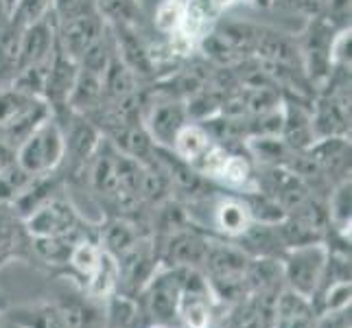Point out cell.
Wrapping results in <instances>:
<instances>
[{"mask_svg": "<svg viewBox=\"0 0 352 328\" xmlns=\"http://www.w3.org/2000/svg\"><path fill=\"white\" fill-rule=\"evenodd\" d=\"M66 157V136L62 123L51 114L24 138L14 155V162L31 177L57 173Z\"/></svg>", "mask_w": 352, "mask_h": 328, "instance_id": "obj_1", "label": "cell"}, {"mask_svg": "<svg viewBox=\"0 0 352 328\" xmlns=\"http://www.w3.org/2000/svg\"><path fill=\"white\" fill-rule=\"evenodd\" d=\"M186 272L188 270L182 267H157V272L136 298L144 324L177 326V305Z\"/></svg>", "mask_w": 352, "mask_h": 328, "instance_id": "obj_2", "label": "cell"}, {"mask_svg": "<svg viewBox=\"0 0 352 328\" xmlns=\"http://www.w3.org/2000/svg\"><path fill=\"white\" fill-rule=\"evenodd\" d=\"M326 259H329V250H326L324 241L302 243V245L285 250L283 256L278 259L283 270L285 289L307 300H313L315 291L322 283Z\"/></svg>", "mask_w": 352, "mask_h": 328, "instance_id": "obj_3", "label": "cell"}, {"mask_svg": "<svg viewBox=\"0 0 352 328\" xmlns=\"http://www.w3.org/2000/svg\"><path fill=\"white\" fill-rule=\"evenodd\" d=\"M22 221L31 239H55V237H70V234L86 232L83 230L86 221L81 219L75 204L66 195H62V193L46 199L29 217H24Z\"/></svg>", "mask_w": 352, "mask_h": 328, "instance_id": "obj_4", "label": "cell"}, {"mask_svg": "<svg viewBox=\"0 0 352 328\" xmlns=\"http://www.w3.org/2000/svg\"><path fill=\"white\" fill-rule=\"evenodd\" d=\"M219 302L199 270H188L177 305V328H214Z\"/></svg>", "mask_w": 352, "mask_h": 328, "instance_id": "obj_5", "label": "cell"}, {"mask_svg": "<svg viewBox=\"0 0 352 328\" xmlns=\"http://www.w3.org/2000/svg\"><path fill=\"white\" fill-rule=\"evenodd\" d=\"M155 239V237H153ZM210 237L199 226H184L162 239H155L160 265L182 267V270H199L204 267L206 252H208Z\"/></svg>", "mask_w": 352, "mask_h": 328, "instance_id": "obj_6", "label": "cell"}, {"mask_svg": "<svg viewBox=\"0 0 352 328\" xmlns=\"http://www.w3.org/2000/svg\"><path fill=\"white\" fill-rule=\"evenodd\" d=\"M186 123H190L186 103L173 99V96H166V99L153 103L149 112L144 114V131L149 133L151 142L157 149L166 151L173 149L175 136Z\"/></svg>", "mask_w": 352, "mask_h": 328, "instance_id": "obj_7", "label": "cell"}, {"mask_svg": "<svg viewBox=\"0 0 352 328\" xmlns=\"http://www.w3.org/2000/svg\"><path fill=\"white\" fill-rule=\"evenodd\" d=\"M16 259L31 261V237L14 204L0 201V270Z\"/></svg>", "mask_w": 352, "mask_h": 328, "instance_id": "obj_8", "label": "cell"}, {"mask_svg": "<svg viewBox=\"0 0 352 328\" xmlns=\"http://www.w3.org/2000/svg\"><path fill=\"white\" fill-rule=\"evenodd\" d=\"M254 223L250 206L243 197L226 195L219 197L212 204V226L221 239L236 241L243 232H248V228Z\"/></svg>", "mask_w": 352, "mask_h": 328, "instance_id": "obj_9", "label": "cell"}, {"mask_svg": "<svg viewBox=\"0 0 352 328\" xmlns=\"http://www.w3.org/2000/svg\"><path fill=\"white\" fill-rule=\"evenodd\" d=\"M315 322H318V311L313 309L311 300L289 289L280 291L274 309V328H315Z\"/></svg>", "mask_w": 352, "mask_h": 328, "instance_id": "obj_10", "label": "cell"}, {"mask_svg": "<svg viewBox=\"0 0 352 328\" xmlns=\"http://www.w3.org/2000/svg\"><path fill=\"white\" fill-rule=\"evenodd\" d=\"M5 318L14 328H68L66 315L55 302H38V305L9 309Z\"/></svg>", "mask_w": 352, "mask_h": 328, "instance_id": "obj_11", "label": "cell"}, {"mask_svg": "<svg viewBox=\"0 0 352 328\" xmlns=\"http://www.w3.org/2000/svg\"><path fill=\"white\" fill-rule=\"evenodd\" d=\"M138 228H140L138 223L129 221L125 217H114V219H107L105 223H101L96 237H99L101 245L118 259L120 254H125L127 250L136 245L142 237H147V232H140Z\"/></svg>", "mask_w": 352, "mask_h": 328, "instance_id": "obj_12", "label": "cell"}, {"mask_svg": "<svg viewBox=\"0 0 352 328\" xmlns=\"http://www.w3.org/2000/svg\"><path fill=\"white\" fill-rule=\"evenodd\" d=\"M214 144L212 136L208 133L204 125L199 123H186L184 127L179 129V133L175 136V142H173V153L179 157V160H184L186 164L195 166L201 157L210 151V147Z\"/></svg>", "mask_w": 352, "mask_h": 328, "instance_id": "obj_13", "label": "cell"}, {"mask_svg": "<svg viewBox=\"0 0 352 328\" xmlns=\"http://www.w3.org/2000/svg\"><path fill=\"white\" fill-rule=\"evenodd\" d=\"M83 294L96 302H105L110 300L114 294H118V261L114 254H110L103 248L101 261L96 265L94 274L90 276V281L83 285Z\"/></svg>", "mask_w": 352, "mask_h": 328, "instance_id": "obj_14", "label": "cell"}, {"mask_svg": "<svg viewBox=\"0 0 352 328\" xmlns=\"http://www.w3.org/2000/svg\"><path fill=\"white\" fill-rule=\"evenodd\" d=\"M329 228L335 232L350 237V215H352V193H350V177L337 182L329 195Z\"/></svg>", "mask_w": 352, "mask_h": 328, "instance_id": "obj_15", "label": "cell"}, {"mask_svg": "<svg viewBox=\"0 0 352 328\" xmlns=\"http://www.w3.org/2000/svg\"><path fill=\"white\" fill-rule=\"evenodd\" d=\"M94 9L112 27H138L140 22L136 0H94Z\"/></svg>", "mask_w": 352, "mask_h": 328, "instance_id": "obj_16", "label": "cell"}, {"mask_svg": "<svg viewBox=\"0 0 352 328\" xmlns=\"http://www.w3.org/2000/svg\"><path fill=\"white\" fill-rule=\"evenodd\" d=\"M217 179L223 182L230 188H243V190H256V184H254V175H252V164L248 157H243L239 153H228L226 160L219 168V175ZM250 190V193H252Z\"/></svg>", "mask_w": 352, "mask_h": 328, "instance_id": "obj_17", "label": "cell"}, {"mask_svg": "<svg viewBox=\"0 0 352 328\" xmlns=\"http://www.w3.org/2000/svg\"><path fill=\"white\" fill-rule=\"evenodd\" d=\"M53 7L55 0H18L9 16V22L18 29H24L33 22H40L48 16H53Z\"/></svg>", "mask_w": 352, "mask_h": 328, "instance_id": "obj_18", "label": "cell"}, {"mask_svg": "<svg viewBox=\"0 0 352 328\" xmlns=\"http://www.w3.org/2000/svg\"><path fill=\"white\" fill-rule=\"evenodd\" d=\"M182 16H184V0H164L155 11V27L166 35L179 31Z\"/></svg>", "mask_w": 352, "mask_h": 328, "instance_id": "obj_19", "label": "cell"}, {"mask_svg": "<svg viewBox=\"0 0 352 328\" xmlns=\"http://www.w3.org/2000/svg\"><path fill=\"white\" fill-rule=\"evenodd\" d=\"M326 22L333 29L350 27V0H324Z\"/></svg>", "mask_w": 352, "mask_h": 328, "instance_id": "obj_20", "label": "cell"}, {"mask_svg": "<svg viewBox=\"0 0 352 328\" xmlns=\"http://www.w3.org/2000/svg\"><path fill=\"white\" fill-rule=\"evenodd\" d=\"M315 328H352V324H350V307L318 315Z\"/></svg>", "mask_w": 352, "mask_h": 328, "instance_id": "obj_21", "label": "cell"}, {"mask_svg": "<svg viewBox=\"0 0 352 328\" xmlns=\"http://www.w3.org/2000/svg\"><path fill=\"white\" fill-rule=\"evenodd\" d=\"M254 0H212V5L219 9V11H226L230 7H234V5H252Z\"/></svg>", "mask_w": 352, "mask_h": 328, "instance_id": "obj_22", "label": "cell"}, {"mask_svg": "<svg viewBox=\"0 0 352 328\" xmlns=\"http://www.w3.org/2000/svg\"><path fill=\"white\" fill-rule=\"evenodd\" d=\"M252 5H256V7H263V9H267V7H274V5H276V0H254Z\"/></svg>", "mask_w": 352, "mask_h": 328, "instance_id": "obj_23", "label": "cell"}, {"mask_svg": "<svg viewBox=\"0 0 352 328\" xmlns=\"http://www.w3.org/2000/svg\"><path fill=\"white\" fill-rule=\"evenodd\" d=\"M16 3H18V0H3V5H5V11H7V18L11 16V11H14Z\"/></svg>", "mask_w": 352, "mask_h": 328, "instance_id": "obj_24", "label": "cell"}, {"mask_svg": "<svg viewBox=\"0 0 352 328\" xmlns=\"http://www.w3.org/2000/svg\"><path fill=\"white\" fill-rule=\"evenodd\" d=\"M142 328H177V326H164V324H144Z\"/></svg>", "mask_w": 352, "mask_h": 328, "instance_id": "obj_25", "label": "cell"}, {"mask_svg": "<svg viewBox=\"0 0 352 328\" xmlns=\"http://www.w3.org/2000/svg\"><path fill=\"white\" fill-rule=\"evenodd\" d=\"M0 328H11L9 322H7V318H5V313H0Z\"/></svg>", "mask_w": 352, "mask_h": 328, "instance_id": "obj_26", "label": "cell"}]
</instances>
